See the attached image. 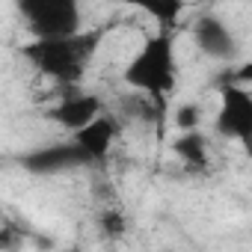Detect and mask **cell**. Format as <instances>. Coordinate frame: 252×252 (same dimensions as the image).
Returning <instances> with one entry per match:
<instances>
[{"label": "cell", "mask_w": 252, "mask_h": 252, "mask_svg": "<svg viewBox=\"0 0 252 252\" xmlns=\"http://www.w3.org/2000/svg\"><path fill=\"white\" fill-rule=\"evenodd\" d=\"M119 3L146 12L152 21H158L160 30H172L184 12V0H119Z\"/></svg>", "instance_id": "9c48e42d"}, {"label": "cell", "mask_w": 252, "mask_h": 252, "mask_svg": "<svg viewBox=\"0 0 252 252\" xmlns=\"http://www.w3.org/2000/svg\"><path fill=\"white\" fill-rule=\"evenodd\" d=\"M125 86H131L134 92L146 95L158 107L172 95L175 80H178V63H175V39L172 30H160L158 36H149L140 51L128 60L122 71Z\"/></svg>", "instance_id": "7a4b0ae2"}, {"label": "cell", "mask_w": 252, "mask_h": 252, "mask_svg": "<svg viewBox=\"0 0 252 252\" xmlns=\"http://www.w3.org/2000/svg\"><path fill=\"white\" fill-rule=\"evenodd\" d=\"M119 134H122L119 119L98 113L92 122L83 125V128L71 131V140H74V143L89 155V160L95 163V160H104V158L110 155V149H113V143L119 140Z\"/></svg>", "instance_id": "8992f818"}, {"label": "cell", "mask_w": 252, "mask_h": 252, "mask_svg": "<svg viewBox=\"0 0 252 252\" xmlns=\"http://www.w3.org/2000/svg\"><path fill=\"white\" fill-rule=\"evenodd\" d=\"M196 122H199V107L196 104H184V107H178V113H175V125L181 131H193L196 128Z\"/></svg>", "instance_id": "8fae6325"}, {"label": "cell", "mask_w": 252, "mask_h": 252, "mask_svg": "<svg viewBox=\"0 0 252 252\" xmlns=\"http://www.w3.org/2000/svg\"><path fill=\"white\" fill-rule=\"evenodd\" d=\"M193 42L211 60H234V54H237V39H234L231 27L217 15H202L193 24Z\"/></svg>", "instance_id": "52a82bcc"}, {"label": "cell", "mask_w": 252, "mask_h": 252, "mask_svg": "<svg viewBox=\"0 0 252 252\" xmlns=\"http://www.w3.org/2000/svg\"><path fill=\"white\" fill-rule=\"evenodd\" d=\"M217 134L228 137V140H240L246 143L252 134V92L246 89V83H234L225 80L220 86V110L214 119Z\"/></svg>", "instance_id": "277c9868"}, {"label": "cell", "mask_w": 252, "mask_h": 252, "mask_svg": "<svg viewBox=\"0 0 252 252\" xmlns=\"http://www.w3.org/2000/svg\"><path fill=\"white\" fill-rule=\"evenodd\" d=\"M18 163L33 175H60V172L89 166L92 160L74 140H65V143H51V146L30 149L18 158Z\"/></svg>", "instance_id": "5b68a950"}, {"label": "cell", "mask_w": 252, "mask_h": 252, "mask_svg": "<svg viewBox=\"0 0 252 252\" xmlns=\"http://www.w3.org/2000/svg\"><path fill=\"white\" fill-rule=\"evenodd\" d=\"M101 225H104L107 231H122V217H119L116 211H110V214H104V220H101Z\"/></svg>", "instance_id": "7c38bea8"}, {"label": "cell", "mask_w": 252, "mask_h": 252, "mask_svg": "<svg viewBox=\"0 0 252 252\" xmlns=\"http://www.w3.org/2000/svg\"><path fill=\"white\" fill-rule=\"evenodd\" d=\"M172 152L190 166V169H208V140L193 128V131H181V137L172 143Z\"/></svg>", "instance_id": "30bf717a"}, {"label": "cell", "mask_w": 252, "mask_h": 252, "mask_svg": "<svg viewBox=\"0 0 252 252\" xmlns=\"http://www.w3.org/2000/svg\"><path fill=\"white\" fill-rule=\"evenodd\" d=\"M101 45V33L98 30H77L71 36H51V39H30L21 48V57L45 77L63 83V86H74L83 80L95 51Z\"/></svg>", "instance_id": "6da1fadb"}, {"label": "cell", "mask_w": 252, "mask_h": 252, "mask_svg": "<svg viewBox=\"0 0 252 252\" xmlns=\"http://www.w3.org/2000/svg\"><path fill=\"white\" fill-rule=\"evenodd\" d=\"M33 39L71 36L80 30V0H15Z\"/></svg>", "instance_id": "3957f363"}, {"label": "cell", "mask_w": 252, "mask_h": 252, "mask_svg": "<svg viewBox=\"0 0 252 252\" xmlns=\"http://www.w3.org/2000/svg\"><path fill=\"white\" fill-rule=\"evenodd\" d=\"M98 113H104V101H101L98 95H92V92L68 95V98H63L60 104H54L51 110H45V116H48L54 125L65 128V131H77V128H83V125L92 122Z\"/></svg>", "instance_id": "ba28073f"}]
</instances>
